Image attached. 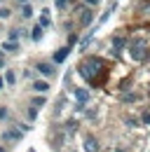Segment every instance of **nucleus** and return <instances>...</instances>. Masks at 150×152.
Returning a JSON list of instances; mask_svg holds the SVG:
<instances>
[{
  "mask_svg": "<svg viewBox=\"0 0 150 152\" xmlns=\"http://www.w3.org/2000/svg\"><path fill=\"white\" fill-rule=\"evenodd\" d=\"M99 68H103V63H101L99 58H87V61H85V63L80 66V73L87 77L89 82H94V80H96V77H94V73H96Z\"/></svg>",
  "mask_w": 150,
  "mask_h": 152,
  "instance_id": "obj_1",
  "label": "nucleus"
},
{
  "mask_svg": "<svg viewBox=\"0 0 150 152\" xmlns=\"http://www.w3.org/2000/svg\"><path fill=\"white\" fill-rule=\"evenodd\" d=\"M129 54H131V58H134V61H146V58H148V45H146L143 40L131 42Z\"/></svg>",
  "mask_w": 150,
  "mask_h": 152,
  "instance_id": "obj_2",
  "label": "nucleus"
},
{
  "mask_svg": "<svg viewBox=\"0 0 150 152\" xmlns=\"http://www.w3.org/2000/svg\"><path fill=\"white\" fill-rule=\"evenodd\" d=\"M82 14H80V26H89L94 21V12L89 10V7H85V10H80Z\"/></svg>",
  "mask_w": 150,
  "mask_h": 152,
  "instance_id": "obj_3",
  "label": "nucleus"
},
{
  "mask_svg": "<svg viewBox=\"0 0 150 152\" xmlns=\"http://www.w3.org/2000/svg\"><path fill=\"white\" fill-rule=\"evenodd\" d=\"M85 150L87 152H99V140H96L94 136H87V138H85Z\"/></svg>",
  "mask_w": 150,
  "mask_h": 152,
  "instance_id": "obj_4",
  "label": "nucleus"
},
{
  "mask_svg": "<svg viewBox=\"0 0 150 152\" xmlns=\"http://www.w3.org/2000/svg\"><path fill=\"white\" fill-rule=\"evenodd\" d=\"M68 54H71V47H61L54 54V63H63V61L68 58Z\"/></svg>",
  "mask_w": 150,
  "mask_h": 152,
  "instance_id": "obj_5",
  "label": "nucleus"
},
{
  "mask_svg": "<svg viewBox=\"0 0 150 152\" xmlns=\"http://www.w3.org/2000/svg\"><path fill=\"white\" fill-rule=\"evenodd\" d=\"M35 68H38V73H42V75H47V77L54 75V66L52 63H38Z\"/></svg>",
  "mask_w": 150,
  "mask_h": 152,
  "instance_id": "obj_6",
  "label": "nucleus"
},
{
  "mask_svg": "<svg viewBox=\"0 0 150 152\" xmlns=\"http://www.w3.org/2000/svg\"><path fill=\"white\" fill-rule=\"evenodd\" d=\"M2 140H21V131L19 129H10L2 133Z\"/></svg>",
  "mask_w": 150,
  "mask_h": 152,
  "instance_id": "obj_7",
  "label": "nucleus"
},
{
  "mask_svg": "<svg viewBox=\"0 0 150 152\" xmlns=\"http://www.w3.org/2000/svg\"><path fill=\"white\" fill-rule=\"evenodd\" d=\"M33 89H35L38 94H45V91H49V84H47L45 80H35V82H33Z\"/></svg>",
  "mask_w": 150,
  "mask_h": 152,
  "instance_id": "obj_8",
  "label": "nucleus"
},
{
  "mask_svg": "<svg viewBox=\"0 0 150 152\" xmlns=\"http://www.w3.org/2000/svg\"><path fill=\"white\" fill-rule=\"evenodd\" d=\"M75 98H77L80 103H87V101H89V91H87V89H75Z\"/></svg>",
  "mask_w": 150,
  "mask_h": 152,
  "instance_id": "obj_9",
  "label": "nucleus"
},
{
  "mask_svg": "<svg viewBox=\"0 0 150 152\" xmlns=\"http://www.w3.org/2000/svg\"><path fill=\"white\" fill-rule=\"evenodd\" d=\"M49 12H47V10H42V14H40V26H42V28H47V26H49Z\"/></svg>",
  "mask_w": 150,
  "mask_h": 152,
  "instance_id": "obj_10",
  "label": "nucleus"
},
{
  "mask_svg": "<svg viewBox=\"0 0 150 152\" xmlns=\"http://www.w3.org/2000/svg\"><path fill=\"white\" fill-rule=\"evenodd\" d=\"M124 45H127V40H124V38H112V49H115V52H120Z\"/></svg>",
  "mask_w": 150,
  "mask_h": 152,
  "instance_id": "obj_11",
  "label": "nucleus"
},
{
  "mask_svg": "<svg viewBox=\"0 0 150 152\" xmlns=\"http://www.w3.org/2000/svg\"><path fill=\"white\" fill-rule=\"evenodd\" d=\"M31 38H33V42H38V40L42 38V26H40V23H38L35 28H33V33H31Z\"/></svg>",
  "mask_w": 150,
  "mask_h": 152,
  "instance_id": "obj_12",
  "label": "nucleus"
},
{
  "mask_svg": "<svg viewBox=\"0 0 150 152\" xmlns=\"http://www.w3.org/2000/svg\"><path fill=\"white\" fill-rule=\"evenodd\" d=\"M2 49H5V52H17L19 45H17V42H10V40H7V42H2Z\"/></svg>",
  "mask_w": 150,
  "mask_h": 152,
  "instance_id": "obj_13",
  "label": "nucleus"
},
{
  "mask_svg": "<svg viewBox=\"0 0 150 152\" xmlns=\"http://www.w3.org/2000/svg\"><path fill=\"white\" fill-rule=\"evenodd\" d=\"M5 82H7V84H14V82H17V75H14V70H7V73H5Z\"/></svg>",
  "mask_w": 150,
  "mask_h": 152,
  "instance_id": "obj_14",
  "label": "nucleus"
},
{
  "mask_svg": "<svg viewBox=\"0 0 150 152\" xmlns=\"http://www.w3.org/2000/svg\"><path fill=\"white\" fill-rule=\"evenodd\" d=\"M19 35H21V31H19V28H12V31H10V42H17Z\"/></svg>",
  "mask_w": 150,
  "mask_h": 152,
  "instance_id": "obj_15",
  "label": "nucleus"
},
{
  "mask_svg": "<svg viewBox=\"0 0 150 152\" xmlns=\"http://www.w3.org/2000/svg\"><path fill=\"white\" fill-rule=\"evenodd\" d=\"M21 14H24L26 19H28V17H33V7H31V5H24V10H21Z\"/></svg>",
  "mask_w": 150,
  "mask_h": 152,
  "instance_id": "obj_16",
  "label": "nucleus"
},
{
  "mask_svg": "<svg viewBox=\"0 0 150 152\" xmlns=\"http://www.w3.org/2000/svg\"><path fill=\"white\" fill-rule=\"evenodd\" d=\"M42 105H45V98H42V96H38L35 101H33V108L38 110V108H42Z\"/></svg>",
  "mask_w": 150,
  "mask_h": 152,
  "instance_id": "obj_17",
  "label": "nucleus"
},
{
  "mask_svg": "<svg viewBox=\"0 0 150 152\" xmlns=\"http://www.w3.org/2000/svg\"><path fill=\"white\" fill-rule=\"evenodd\" d=\"M71 2H73V0H56V7H59V10H63V7H68Z\"/></svg>",
  "mask_w": 150,
  "mask_h": 152,
  "instance_id": "obj_18",
  "label": "nucleus"
},
{
  "mask_svg": "<svg viewBox=\"0 0 150 152\" xmlns=\"http://www.w3.org/2000/svg\"><path fill=\"white\" fill-rule=\"evenodd\" d=\"M10 14H12V12H10V10H7V7H0V19H7V17H10Z\"/></svg>",
  "mask_w": 150,
  "mask_h": 152,
  "instance_id": "obj_19",
  "label": "nucleus"
},
{
  "mask_svg": "<svg viewBox=\"0 0 150 152\" xmlns=\"http://www.w3.org/2000/svg\"><path fill=\"white\" fill-rule=\"evenodd\" d=\"M7 117V108H0V119H5Z\"/></svg>",
  "mask_w": 150,
  "mask_h": 152,
  "instance_id": "obj_20",
  "label": "nucleus"
},
{
  "mask_svg": "<svg viewBox=\"0 0 150 152\" xmlns=\"http://www.w3.org/2000/svg\"><path fill=\"white\" fill-rule=\"evenodd\" d=\"M143 122H146V124L150 126V113H146V115H143Z\"/></svg>",
  "mask_w": 150,
  "mask_h": 152,
  "instance_id": "obj_21",
  "label": "nucleus"
},
{
  "mask_svg": "<svg viewBox=\"0 0 150 152\" xmlns=\"http://www.w3.org/2000/svg\"><path fill=\"white\" fill-rule=\"evenodd\" d=\"M87 5H99V0H85Z\"/></svg>",
  "mask_w": 150,
  "mask_h": 152,
  "instance_id": "obj_22",
  "label": "nucleus"
},
{
  "mask_svg": "<svg viewBox=\"0 0 150 152\" xmlns=\"http://www.w3.org/2000/svg\"><path fill=\"white\" fill-rule=\"evenodd\" d=\"M5 84H7V82H5L2 77H0V89H5Z\"/></svg>",
  "mask_w": 150,
  "mask_h": 152,
  "instance_id": "obj_23",
  "label": "nucleus"
},
{
  "mask_svg": "<svg viewBox=\"0 0 150 152\" xmlns=\"http://www.w3.org/2000/svg\"><path fill=\"white\" fill-rule=\"evenodd\" d=\"M5 66V58H2V52H0V68Z\"/></svg>",
  "mask_w": 150,
  "mask_h": 152,
  "instance_id": "obj_24",
  "label": "nucleus"
},
{
  "mask_svg": "<svg viewBox=\"0 0 150 152\" xmlns=\"http://www.w3.org/2000/svg\"><path fill=\"white\" fill-rule=\"evenodd\" d=\"M0 152H5V148H2V145H0Z\"/></svg>",
  "mask_w": 150,
  "mask_h": 152,
  "instance_id": "obj_25",
  "label": "nucleus"
},
{
  "mask_svg": "<svg viewBox=\"0 0 150 152\" xmlns=\"http://www.w3.org/2000/svg\"><path fill=\"white\" fill-rule=\"evenodd\" d=\"M19 2H26V0H19Z\"/></svg>",
  "mask_w": 150,
  "mask_h": 152,
  "instance_id": "obj_26",
  "label": "nucleus"
}]
</instances>
